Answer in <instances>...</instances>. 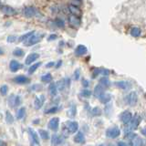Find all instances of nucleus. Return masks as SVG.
I'll use <instances>...</instances> for the list:
<instances>
[{
	"label": "nucleus",
	"mask_w": 146,
	"mask_h": 146,
	"mask_svg": "<svg viewBox=\"0 0 146 146\" xmlns=\"http://www.w3.org/2000/svg\"><path fill=\"white\" fill-rule=\"evenodd\" d=\"M7 90H8V87L7 85H3L0 88V93L2 95H6L7 93Z\"/></svg>",
	"instance_id": "nucleus-38"
},
{
	"label": "nucleus",
	"mask_w": 146,
	"mask_h": 146,
	"mask_svg": "<svg viewBox=\"0 0 146 146\" xmlns=\"http://www.w3.org/2000/svg\"><path fill=\"white\" fill-rule=\"evenodd\" d=\"M108 146H115V144H113V143H110Z\"/></svg>",
	"instance_id": "nucleus-51"
},
{
	"label": "nucleus",
	"mask_w": 146,
	"mask_h": 146,
	"mask_svg": "<svg viewBox=\"0 0 146 146\" xmlns=\"http://www.w3.org/2000/svg\"><path fill=\"white\" fill-rule=\"evenodd\" d=\"M41 80L43 82H46V83H48V82H51L52 80V75L50 73H47V74L43 75L41 77Z\"/></svg>",
	"instance_id": "nucleus-33"
},
{
	"label": "nucleus",
	"mask_w": 146,
	"mask_h": 146,
	"mask_svg": "<svg viewBox=\"0 0 146 146\" xmlns=\"http://www.w3.org/2000/svg\"><path fill=\"white\" fill-rule=\"evenodd\" d=\"M80 95L82 96V97H84V98H90V95H91V92H90V90H83L80 92Z\"/></svg>",
	"instance_id": "nucleus-36"
},
{
	"label": "nucleus",
	"mask_w": 146,
	"mask_h": 146,
	"mask_svg": "<svg viewBox=\"0 0 146 146\" xmlns=\"http://www.w3.org/2000/svg\"><path fill=\"white\" fill-rule=\"evenodd\" d=\"M41 64H42L41 62H36V63L33 64V65H31L29 67V74H33V73L41 66Z\"/></svg>",
	"instance_id": "nucleus-27"
},
{
	"label": "nucleus",
	"mask_w": 146,
	"mask_h": 146,
	"mask_svg": "<svg viewBox=\"0 0 146 146\" xmlns=\"http://www.w3.org/2000/svg\"><path fill=\"white\" fill-rule=\"evenodd\" d=\"M38 133L41 137V139H43V140H48L49 139V134L47 131L40 129V130H38Z\"/></svg>",
	"instance_id": "nucleus-30"
},
{
	"label": "nucleus",
	"mask_w": 146,
	"mask_h": 146,
	"mask_svg": "<svg viewBox=\"0 0 146 146\" xmlns=\"http://www.w3.org/2000/svg\"><path fill=\"white\" fill-rule=\"evenodd\" d=\"M17 36L16 35H10V36H8L7 38V41L8 43L15 42V41H17Z\"/></svg>",
	"instance_id": "nucleus-37"
},
{
	"label": "nucleus",
	"mask_w": 146,
	"mask_h": 146,
	"mask_svg": "<svg viewBox=\"0 0 146 146\" xmlns=\"http://www.w3.org/2000/svg\"><path fill=\"white\" fill-rule=\"evenodd\" d=\"M6 121L8 124H12V123L14 122V117L12 115V113L8 111H6Z\"/></svg>",
	"instance_id": "nucleus-32"
},
{
	"label": "nucleus",
	"mask_w": 146,
	"mask_h": 146,
	"mask_svg": "<svg viewBox=\"0 0 146 146\" xmlns=\"http://www.w3.org/2000/svg\"><path fill=\"white\" fill-rule=\"evenodd\" d=\"M13 54L15 55L16 57H22L23 55H24V50H23L22 48H16L15 50H14Z\"/></svg>",
	"instance_id": "nucleus-35"
},
{
	"label": "nucleus",
	"mask_w": 146,
	"mask_h": 146,
	"mask_svg": "<svg viewBox=\"0 0 146 146\" xmlns=\"http://www.w3.org/2000/svg\"><path fill=\"white\" fill-rule=\"evenodd\" d=\"M126 100H127L128 105H130L131 107L135 106L137 102H138V95H137V92H135V91H131V92L128 94Z\"/></svg>",
	"instance_id": "nucleus-3"
},
{
	"label": "nucleus",
	"mask_w": 146,
	"mask_h": 146,
	"mask_svg": "<svg viewBox=\"0 0 146 146\" xmlns=\"http://www.w3.org/2000/svg\"><path fill=\"white\" fill-rule=\"evenodd\" d=\"M21 103V98L19 96H17V102H16V107L18 106V105H20Z\"/></svg>",
	"instance_id": "nucleus-42"
},
{
	"label": "nucleus",
	"mask_w": 146,
	"mask_h": 146,
	"mask_svg": "<svg viewBox=\"0 0 146 146\" xmlns=\"http://www.w3.org/2000/svg\"><path fill=\"white\" fill-rule=\"evenodd\" d=\"M79 71H80L79 70H77L76 72H75V73H76V76H74V77H75V79H76V80L79 79V77H80V73H79Z\"/></svg>",
	"instance_id": "nucleus-47"
},
{
	"label": "nucleus",
	"mask_w": 146,
	"mask_h": 146,
	"mask_svg": "<svg viewBox=\"0 0 146 146\" xmlns=\"http://www.w3.org/2000/svg\"><path fill=\"white\" fill-rule=\"evenodd\" d=\"M87 51H88V49L84 45H79L75 49V53L78 56H83L87 53Z\"/></svg>",
	"instance_id": "nucleus-17"
},
{
	"label": "nucleus",
	"mask_w": 146,
	"mask_h": 146,
	"mask_svg": "<svg viewBox=\"0 0 146 146\" xmlns=\"http://www.w3.org/2000/svg\"><path fill=\"white\" fill-rule=\"evenodd\" d=\"M38 58H39V54L38 53H31L27 57L25 63L27 64V65H30V64L35 62Z\"/></svg>",
	"instance_id": "nucleus-12"
},
{
	"label": "nucleus",
	"mask_w": 146,
	"mask_h": 146,
	"mask_svg": "<svg viewBox=\"0 0 146 146\" xmlns=\"http://www.w3.org/2000/svg\"><path fill=\"white\" fill-rule=\"evenodd\" d=\"M0 146H7V145H6V143H5L3 141H0Z\"/></svg>",
	"instance_id": "nucleus-49"
},
{
	"label": "nucleus",
	"mask_w": 146,
	"mask_h": 146,
	"mask_svg": "<svg viewBox=\"0 0 146 146\" xmlns=\"http://www.w3.org/2000/svg\"><path fill=\"white\" fill-rule=\"evenodd\" d=\"M21 68V64L18 62L17 60H11L10 63H9V68L12 72H17L19 68Z\"/></svg>",
	"instance_id": "nucleus-16"
},
{
	"label": "nucleus",
	"mask_w": 146,
	"mask_h": 146,
	"mask_svg": "<svg viewBox=\"0 0 146 146\" xmlns=\"http://www.w3.org/2000/svg\"><path fill=\"white\" fill-rule=\"evenodd\" d=\"M58 111V107H53V108H50L48 111H46V113H54Z\"/></svg>",
	"instance_id": "nucleus-41"
},
{
	"label": "nucleus",
	"mask_w": 146,
	"mask_h": 146,
	"mask_svg": "<svg viewBox=\"0 0 146 146\" xmlns=\"http://www.w3.org/2000/svg\"><path fill=\"white\" fill-rule=\"evenodd\" d=\"M98 146H104L103 144H100V145H98Z\"/></svg>",
	"instance_id": "nucleus-52"
},
{
	"label": "nucleus",
	"mask_w": 146,
	"mask_h": 146,
	"mask_svg": "<svg viewBox=\"0 0 146 146\" xmlns=\"http://www.w3.org/2000/svg\"><path fill=\"white\" fill-rule=\"evenodd\" d=\"M17 96V95H15V94H11V95L8 97V104H9V106L12 107V108H15V107H16Z\"/></svg>",
	"instance_id": "nucleus-25"
},
{
	"label": "nucleus",
	"mask_w": 146,
	"mask_h": 146,
	"mask_svg": "<svg viewBox=\"0 0 146 146\" xmlns=\"http://www.w3.org/2000/svg\"><path fill=\"white\" fill-rule=\"evenodd\" d=\"M140 121H141V117L138 115V114H135V115L132 117L131 121L130 122V129L131 130L137 129L140 124Z\"/></svg>",
	"instance_id": "nucleus-8"
},
{
	"label": "nucleus",
	"mask_w": 146,
	"mask_h": 146,
	"mask_svg": "<svg viewBox=\"0 0 146 146\" xmlns=\"http://www.w3.org/2000/svg\"><path fill=\"white\" fill-rule=\"evenodd\" d=\"M50 36V38H48V40H52V39H56L57 38V35H50L49 36Z\"/></svg>",
	"instance_id": "nucleus-44"
},
{
	"label": "nucleus",
	"mask_w": 146,
	"mask_h": 146,
	"mask_svg": "<svg viewBox=\"0 0 146 146\" xmlns=\"http://www.w3.org/2000/svg\"><path fill=\"white\" fill-rule=\"evenodd\" d=\"M14 81L17 84H27L30 82V80L27 76L19 75V76H17L15 79H14Z\"/></svg>",
	"instance_id": "nucleus-11"
},
{
	"label": "nucleus",
	"mask_w": 146,
	"mask_h": 146,
	"mask_svg": "<svg viewBox=\"0 0 146 146\" xmlns=\"http://www.w3.org/2000/svg\"><path fill=\"white\" fill-rule=\"evenodd\" d=\"M111 95H110L109 93H106V92H104L103 94H102V97L100 98V100L102 102V103H107V102H109L110 100H111Z\"/></svg>",
	"instance_id": "nucleus-29"
},
{
	"label": "nucleus",
	"mask_w": 146,
	"mask_h": 146,
	"mask_svg": "<svg viewBox=\"0 0 146 146\" xmlns=\"http://www.w3.org/2000/svg\"><path fill=\"white\" fill-rule=\"evenodd\" d=\"M45 96L44 95H40L38 97H36L35 100H34V106L36 110L40 109L41 107L43 106L44 102H45Z\"/></svg>",
	"instance_id": "nucleus-9"
},
{
	"label": "nucleus",
	"mask_w": 146,
	"mask_h": 146,
	"mask_svg": "<svg viewBox=\"0 0 146 146\" xmlns=\"http://www.w3.org/2000/svg\"><path fill=\"white\" fill-rule=\"evenodd\" d=\"M115 85L117 87H119V88L122 89V90H127V89H129L131 87V83H130V82L126 81V80L117 81V82H115Z\"/></svg>",
	"instance_id": "nucleus-19"
},
{
	"label": "nucleus",
	"mask_w": 146,
	"mask_h": 146,
	"mask_svg": "<svg viewBox=\"0 0 146 146\" xmlns=\"http://www.w3.org/2000/svg\"><path fill=\"white\" fill-rule=\"evenodd\" d=\"M141 133H143L146 137V128H143V129H141Z\"/></svg>",
	"instance_id": "nucleus-48"
},
{
	"label": "nucleus",
	"mask_w": 146,
	"mask_h": 146,
	"mask_svg": "<svg viewBox=\"0 0 146 146\" xmlns=\"http://www.w3.org/2000/svg\"><path fill=\"white\" fill-rule=\"evenodd\" d=\"M42 36L43 35H41V34L34 33L29 39H27V41H25V46H27V47H29V46H33V45H35L36 43H38L39 41L42 39Z\"/></svg>",
	"instance_id": "nucleus-2"
},
{
	"label": "nucleus",
	"mask_w": 146,
	"mask_h": 146,
	"mask_svg": "<svg viewBox=\"0 0 146 146\" xmlns=\"http://www.w3.org/2000/svg\"><path fill=\"white\" fill-rule=\"evenodd\" d=\"M92 112L94 115H100V114H102V111H100V108H94L92 110Z\"/></svg>",
	"instance_id": "nucleus-40"
},
{
	"label": "nucleus",
	"mask_w": 146,
	"mask_h": 146,
	"mask_svg": "<svg viewBox=\"0 0 146 146\" xmlns=\"http://www.w3.org/2000/svg\"><path fill=\"white\" fill-rule=\"evenodd\" d=\"M34 33H35V31L27 32V33H26V34H24V35H22V36H20V38H19V40H20V41H27V40L29 39Z\"/></svg>",
	"instance_id": "nucleus-34"
},
{
	"label": "nucleus",
	"mask_w": 146,
	"mask_h": 146,
	"mask_svg": "<svg viewBox=\"0 0 146 146\" xmlns=\"http://www.w3.org/2000/svg\"><path fill=\"white\" fill-rule=\"evenodd\" d=\"M82 82H83V86L85 87V88H87V87H88V85H89V82L87 81L86 80H82Z\"/></svg>",
	"instance_id": "nucleus-46"
},
{
	"label": "nucleus",
	"mask_w": 146,
	"mask_h": 146,
	"mask_svg": "<svg viewBox=\"0 0 146 146\" xmlns=\"http://www.w3.org/2000/svg\"><path fill=\"white\" fill-rule=\"evenodd\" d=\"M130 33L132 36H135V38H138V36L141 35V30L140 27H131V29L130 31Z\"/></svg>",
	"instance_id": "nucleus-26"
},
{
	"label": "nucleus",
	"mask_w": 146,
	"mask_h": 146,
	"mask_svg": "<svg viewBox=\"0 0 146 146\" xmlns=\"http://www.w3.org/2000/svg\"><path fill=\"white\" fill-rule=\"evenodd\" d=\"M120 119H121V121L123 123H124V124H128V123H130L131 121V119H132V114H131V112H130V111H123V112L121 113Z\"/></svg>",
	"instance_id": "nucleus-7"
},
{
	"label": "nucleus",
	"mask_w": 146,
	"mask_h": 146,
	"mask_svg": "<svg viewBox=\"0 0 146 146\" xmlns=\"http://www.w3.org/2000/svg\"><path fill=\"white\" fill-rule=\"evenodd\" d=\"M1 10L5 15H7V16H14L17 14V10H15L13 7H8V6H3L1 7Z\"/></svg>",
	"instance_id": "nucleus-14"
},
{
	"label": "nucleus",
	"mask_w": 146,
	"mask_h": 146,
	"mask_svg": "<svg viewBox=\"0 0 146 146\" xmlns=\"http://www.w3.org/2000/svg\"><path fill=\"white\" fill-rule=\"evenodd\" d=\"M64 141H65V138H64L62 135L54 134L51 138V145L52 146H59L64 143Z\"/></svg>",
	"instance_id": "nucleus-6"
},
{
	"label": "nucleus",
	"mask_w": 146,
	"mask_h": 146,
	"mask_svg": "<svg viewBox=\"0 0 146 146\" xmlns=\"http://www.w3.org/2000/svg\"><path fill=\"white\" fill-rule=\"evenodd\" d=\"M118 146H128L126 143H124V141H119V143H117Z\"/></svg>",
	"instance_id": "nucleus-43"
},
{
	"label": "nucleus",
	"mask_w": 146,
	"mask_h": 146,
	"mask_svg": "<svg viewBox=\"0 0 146 146\" xmlns=\"http://www.w3.org/2000/svg\"><path fill=\"white\" fill-rule=\"evenodd\" d=\"M3 54H4L3 49H2V48H0V55H3Z\"/></svg>",
	"instance_id": "nucleus-50"
},
{
	"label": "nucleus",
	"mask_w": 146,
	"mask_h": 146,
	"mask_svg": "<svg viewBox=\"0 0 146 146\" xmlns=\"http://www.w3.org/2000/svg\"><path fill=\"white\" fill-rule=\"evenodd\" d=\"M74 141L77 143H83L85 141V136L81 131H79L74 137Z\"/></svg>",
	"instance_id": "nucleus-22"
},
{
	"label": "nucleus",
	"mask_w": 146,
	"mask_h": 146,
	"mask_svg": "<svg viewBox=\"0 0 146 146\" xmlns=\"http://www.w3.org/2000/svg\"><path fill=\"white\" fill-rule=\"evenodd\" d=\"M104 93V90L100 85H97L94 88V95L96 98H98L100 100V98L102 97V94Z\"/></svg>",
	"instance_id": "nucleus-21"
},
{
	"label": "nucleus",
	"mask_w": 146,
	"mask_h": 146,
	"mask_svg": "<svg viewBox=\"0 0 146 146\" xmlns=\"http://www.w3.org/2000/svg\"><path fill=\"white\" fill-rule=\"evenodd\" d=\"M48 92L49 94L55 97V96L57 95L58 93V89H57V86H56V83H51L48 87Z\"/></svg>",
	"instance_id": "nucleus-24"
},
{
	"label": "nucleus",
	"mask_w": 146,
	"mask_h": 146,
	"mask_svg": "<svg viewBox=\"0 0 146 146\" xmlns=\"http://www.w3.org/2000/svg\"><path fill=\"white\" fill-rule=\"evenodd\" d=\"M54 62L52 61V62H49V63H48L47 64V65H46V67H47V68H51V67H53L54 66Z\"/></svg>",
	"instance_id": "nucleus-45"
},
{
	"label": "nucleus",
	"mask_w": 146,
	"mask_h": 146,
	"mask_svg": "<svg viewBox=\"0 0 146 146\" xmlns=\"http://www.w3.org/2000/svg\"><path fill=\"white\" fill-rule=\"evenodd\" d=\"M56 86H57V89L58 90H64V89L66 88V86H67V81L66 80H58L57 83H56Z\"/></svg>",
	"instance_id": "nucleus-23"
},
{
	"label": "nucleus",
	"mask_w": 146,
	"mask_h": 146,
	"mask_svg": "<svg viewBox=\"0 0 146 146\" xmlns=\"http://www.w3.org/2000/svg\"><path fill=\"white\" fill-rule=\"evenodd\" d=\"M65 128L68 133L70 134L75 133L79 130V123L74 121H68L65 123Z\"/></svg>",
	"instance_id": "nucleus-1"
},
{
	"label": "nucleus",
	"mask_w": 146,
	"mask_h": 146,
	"mask_svg": "<svg viewBox=\"0 0 146 146\" xmlns=\"http://www.w3.org/2000/svg\"><path fill=\"white\" fill-rule=\"evenodd\" d=\"M59 126V119L58 118H52L48 121V128L52 131H57Z\"/></svg>",
	"instance_id": "nucleus-10"
},
{
	"label": "nucleus",
	"mask_w": 146,
	"mask_h": 146,
	"mask_svg": "<svg viewBox=\"0 0 146 146\" xmlns=\"http://www.w3.org/2000/svg\"><path fill=\"white\" fill-rule=\"evenodd\" d=\"M68 10H70V12L71 13V15L72 16H80L81 15V10L80 9L79 7H77V6H74V5H70L68 6Z\"/></svg>",
	"instance_id": "nucleus-15"
},
{
	"label": "nucleus",
	"mask_w": 146,
	"mask_h": 146,
	"mask_svg": "<svg viewBox=\"0 0 146 146\" xmlns=\"http://www.w3.org/2000/svg\"><path fill=\"white\" fill-rule=\"evenodd\" d=\"M29 135L31 137V146H40L38 136V134H36V132L32 129V128H29Z\"/></svg>",
	"instance_id": "nucleus-5"
},
{
	"label": "nucleus",
	"mask_w": 146,
	"mask_h": 146,
	"mask_svg": "<svg viewBox=\"0 0 146 146\" xmlns=\"http://www.w3.org/2000/svg\"><path fill=\"white\" fill-rule=\"evenodd\" d=\"M36 10L34 7H27L24 9V15L27 17H33L36 16Z\"/></svg>",
	"instance_id": "nucleus-13"
},
{
	"label": "nucleus",
	"mask_w": 146,
	"mask_h": 146,
	"mask_svg": "<svg viewBox=\"0 0 146 146\" xmlns=\"http://www.w3.org/2000/svg\"><path fill=\"white\" fill-rule=\"evenodd\" d=\"M100 85L102 87V88H105V87H108L110 85V80L108 78L106 77H102V79L100 80Z\"/></svg>",
	"instance_id": "nucleus-31"
},
{
	"label": "nucleus",
	"mask_w": 146,
	"mask_h": 146,
	"mask_svg": "<svg viewBox=\"0 0 146 146\" xmlns=\"http://www.w3.org/2000/svg\"><path fill=\"white\" fill-rule=\"evenodd\" d=\"M25 116H26V108L22 107L18 110L17 114V120H22V119H24Z\"/></svg>",
	"instance_id": "nucleus-28"
},
{
	"label": "nucleus",
	"mask_w": 146,
	"mask_h": 146,
	"mask_svg": "<svg viewBox=\"0 0 146 146\" xmlns=\"http://www.w3.org/2000/svg\"><path fill=\"white\" fill-rule=\"evenodd\" d=\"M131 146H143V141L139 136H135L131 140Z\"/></svg>",
	"instance_id": "nucleus-18"
},
{
	"label": "nucleus",
	"mask_w": 146,
	"mask_h": 146,
	"mask_svg": "<svg viewBox=\"0 0 146 146\" xmlns=\"http://www.w3.org/2000/svg\"><path fill=\"white\" fill-rule=\"evenodd\" d=\"M68 21H70V25L74 27H79L80 25V19L76 16H70L68 17Z\"/></svg>",
	"instance_id": "nucleus-20"
},
{
	"label": "nucleus",
	"mask_w": 146,
	"mask_h": 146,
	"mask_svg": "<svg viewBox=\"0 0 146 146\" xmlns=\"http://www.w3.org/2000/svg\"><path fill=\"white\" fill-rule=\"evenodd\" d=\"M56 22V25L58 27H64V26H65V23L63 22V20L62 19H60V18H57L56 20H55Z\"/></svg>",
	"instance_id": "nucleus-39"
},
{
	"label": "nucleus",
	"mask_w": 146,
	"mask_h": 146,
	"mask_svg": "<svg viewBox=\"0 0 146 146\" xmlns=\"http://www.w3.org/2000/svg\"><path fill=\"white\" fill-rule=\"evenodd\" d=\"M120 134H121V131L118 127H111L106 131V136L111 139H115L120 136Z\"/></svg>",
	"instance_id": "nucleus-4"
}]
</instances>
